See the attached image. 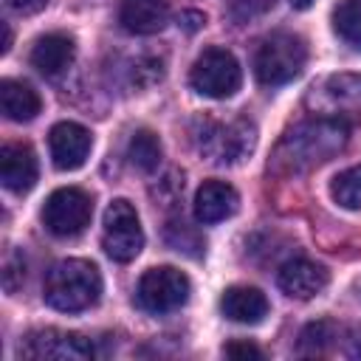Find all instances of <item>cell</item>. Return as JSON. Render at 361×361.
<instances>
[{
    "label": "cell",
    "mask_w": 361,
    "mask_h": 361,
    "mask_svg": "<svg viewBox=\"0 0 361 361\" xmlns=\"http://www.w3.org/2000/svg\"><path fill=\"white\" fill-rule=\"evenodd\" d=\"M350 138V124L336 116L307 118L290 127L271 155V172L276 175H302L344 149Z\"/></svg>",
    "instance_id": "6da1fadb"
},
{
    "label": "cell",
    "mask_w": 361,
    "mask_h": 361,
    "mask_svg": "<svg viewBox=\"0 0 361 361\" xmlns=\"http://www.w3.org/2000/svg\"><path fill=\"white\" fill-rule=\"evenodd\" d=\"M102 274L87 259H62L51 265L42 285V299L59 313H79L99 302Z\"/></svg>",
    "instance_id": "7a4b0ae2"
},
{
    "label": "cell",
    "mask_w": 361,
    "mask_h": 361,
    "mask_svg": "<svg viewBox=\"0 0 361 361\" xmlns=\"http://www.w3.org/2000/svg\"><path fill=\"white\" fill-rule=\"evenodd\" d=\"M192 141L197 152L217 164V166H234L245 161L257 147V127L248 118H197L192 124Z\"/></svg>",
    "instance_id": "3957f363"
},
{
    "label": "cell",
    "mask_w": 361,
    "mask_h": 361,
    "mask_svg": "<svg viewBox=\"0 0 361 361\" xmlns=\"http://www.w3.org/2000/svg\"><path fill=\"white\" fill-rule=\"evenodd\" d=\"M307 62V45L299 34L276 31L265 37L254 54V73L262 85H285L302 73Z\"/></svg>",
    "instance_id": "277c9868"
},
{
    "label": "cell",
    "mask_w": 361,
    "mask_h": 361,
    "mask_svg": "<svg viewBox=\"0 0 361 361\" xmlns=\"http://www.w3.org/2000/svg\"><path fill=\"white\" fill-rule=\"evenodd\" d=\"M189 293H192V282L183 271L172 265H158V268L144 271V276L138 279L135 302L141 310L161 316V313H172L183 307L189 302Z\"/></svg>",
    "instance_id": "5b68a950"
},
{
    "label": "cell",
    "mask_w": 361,
    "mask_h": 361,
    "mask_svg": "<svg viewBox=\"0 0 361 361\" xmlns=\"http://www.w3.org/2000/svg\"><path fill=\"white\" fill-rule=\"evenodd\" d=\"M189 85L209 99H228L240 90L243 85V68L237 56L226 48H206L192 71H189Z\"/></svg>",
    "instance_id": "8992f818"
},
{
    "label": "cell",
    "mask_w": 361,
    "mask_h": 361,
    "mask_svg": "<svg viewBox=\"0 0 361 361\" xmlns=\"http://www.w3.org/2000/svg\"><path fill=\"white\" fill-rule=\"evenodd\" d=\"M93 217V197L79 186H62L48 195L42 206V226L54 237H76L90 226Z\"/></svg>",
    "instance_id": "52a82bcc"
},
{
    "label": "cell",
    "mask_w": 361,
    "mask_h": 361,
    "mask_svg": "<svg viewBox=\"0 0 361 361\" xmlns=\"http://www.w3.org/2000/svg\"><path fill=\"white\" fill-rule=\"evenodd\" d=\"M102 245L110 259L130 262L144 248V228L138 220V212L130 200L116 197L104 212V228H102Z\"/></svg>",
    "instance_id": "ba28073f"
},
{
    "label": "cell",
    "mask_w": 361,
    "mask_h": 361,
    "mask_svg": "<svg viewBox=\"0 0 361 361\" xmlns=\"http://www.w3.org/2000/svg\"><path fill=\"white\" fill-rule=\"evenodd\" d=\"M20 355L34 358V361H42V358L45 361H87V358H93V344H90V338H85L79 333L45 327V330H34L23 338Z\"/></svg>",
    "instance_id": "9c48e42d"
},
{
    "label": "cell",
    "mask_w": 361,
    "mask_h": 361,
    "mask_svg": "<svg viewBox=\"0 0 361 361\" xmlns=\"http://www.w3.org/2000/svg\"><path fill=\"white\" fill-rule=\"evenodd\" d=\"M93 147V135L87 127L76 124V121H59L51 127L48 133V149H51V161L56 169L62 172H73L79 169Z\"/></svg>",
    "instance_id": "30bf717a"
},
{
    "label": "cell",
    "mask_w": 361,
    "mask_h": 361,
    "mask_svg": "<svg viewBox=\"0 0 361 361\" xmlns=\"http://www.w3.org/2000/svg\"><path fill=\"white\" fill-rule=\"evenodd\" d=\"M327 282H330L327 268L313 259H305V257L288 259L276 274L279 290L288 293L290 299H313L327 288Z\"/></svg>",
    "instance_id": "8fae6325"
},
{
    "label": "cell",
    "mask_w": 361,
    "mask_h": 361,
    "mask_svg": "<svg viewBox=\"0 0 361 361\" xmlns=\"http://www.w3.org/2000/svg\"><path fill=\"white\" fill-rule=\"evenodd\" d=\"M39 175L37 155L28 144H3L0 149V180L8 192L25 195L34 189Z\"/></svg>",
    "instance_id": "7c38bea8"
},
{
    "label": "cell",
    "mask_w": 361,
    "mask_h": 361,
    "mask_svg": "<svg viewBox=\"0 0 361 361\" xmlns=\"http://www.w3.org/2000/svg\"><path fill=\"white\" fill-rule=\"evenodd\" d=\"M28 59H31V65H34L42 76L54 79V76L65 73V71L73 65V59H76V42H73V37H68V34H62V31L45 34V37H39V39L34 42Z\"/></svg>",
    "instance_id": "4fadbf2b"
},
{
    "label": "cell",
    "mask_w": 361,
    "mask_h": 361,
    "mask_svg": "<svg viewBox=\"0 0 361 361\" xmlns=\"http://www.w3.org/2000/svg\"><path fill=\"white\" fill-rule=\"evenodd\" d=\"M240 209V195L226 180H203L195 192V217L206 226L231 217Z\"/></svg>",
    "instance_id": "5bb4252c"
},
{
    "label": "cell",
    "mask_w": 361,
    "mask_h": 361,
    "mask_svg": "<svg viewBox=\"0 0 361 361\" xmlns=\"http://www.w3.org/2000/svg\"><path fill=\"white\" fill-rule=\"evenodd\" d=\"M118 23L130 34H158L169 23V0H121Z\"/></svg>",
    "instance_id": "9a60e30c"
},
{
    "label": "cell",
    "mask_w": 361,
    "mask_h": 361,
    "mask_svg": "<svg viewBox=\"0 0 361 361\" xmlns=\"http://www.w3.org/2000/svg\"><path fill=\"white\" fill-rule=\"evenodd\" d=\"M220 310L226 319H231L237 324H257L268 316V299L259 288L234 285L220 296Z\"/></svg>",
    "instance_id": "2e32d148"
},
{
    "label": "cell",
    "mask_w": 361,
    "mask_h": 361,
    "mask_svg": "<svg viewBox=\"0 0 361 361\" xmlns=\"http://www.w3.org/2000/svg\"><path fill=\"white\" fill-rule=\"evenodd\" d=\"M0 107H3V116L11 118V121H31L39 116L42 110V99L39 93L28 85V82H20V79H3L0 82Z\"/></svg>",
    "instance_id": "e0dca14e"
},
{
    "label": "cell",
    "mask_w": 361,
    "mask_h": 361,
    "mask_svg": "<svg viewBox=\"0 0 361 361\" xmlns=\"http://www.w3.org/2000/svg\"><path fill=\"white\" fill-rule=\"evenodd\" d=\"M121 79L130 90H144V87H152L155 82L164 79V56H155V54H141V56H133L121 65Z\"/></svg>",
    "instance_id": "ac0fdd59"
},
{
    "label": "cell",
    "mask_w": 361,
    "mask_h": 361,
    "mask_svg": "<svg viewBox=\"0 0 361 361\" xmlns=\"http://www.w3.org/2000/svg\"><path fill=\"white\" fill-rule=\"evenodd\" d=\"M322 90L333 107H361V73H333Z\"/></svg>",
    "instance_id": "d6986e66"
},
{
    "label": "cell",
    "mask_w": 361,
    "mask_h": 361,
    "mask_svg": "<svg viewBox=\"0 0 361 361\" xmlns=\"http://www.w3.org/2000/svg\"><path fill=\"white\" fill-rule=\"evenodd\" d=\"M127 158L133 166H138L141 172H155L161 164V141L152 130H138L130 138V149Z\"/></svg>",
    "instance_id": "ffe728a7"
},
{
    "label": "cell",
    "mask_w": 361,
    "mask_h": 361,
    "mask_svg": "<svg viewBox=\"0 0 361 361\" xmlns=\"http://www.w3.org/2000/svg\"><path fill=\"white\" fill-rule=\"evenodd\" d=\"M330 195L341 209L358 212L361 209V164L338 172L330 183Z\"/></svg>",
    "instance_id": "44dd1931"
},
{
    "label": "cell",
    "mask_w": 361,
    "mask_h": 361,
    "mask_svg": "<svg viewBox=\"0 0 361 361\" xmlns=\"http://www.w3.org/2000/svg\"><path fill=\"white\" fill-rule=\"evenodd\" d=\"M336 338H338V327L333 322H327V319L313 322L299 336V353L302 355H322Z\"/></svg>",
    "instance_id": "7402d4cb"
},
{
    "label": "cell",
    "mask_w": 361,
    "mask_h": 361,
    "mask_svg": "<svg viewBox=\"0 0 361 361\" xmlns=\"http://www.w3.org/2000/svg\"><path fill=\"white\" fill-rule=\"evenodd\" d=\"M333 28L336 34L361 51V6L355 3H341L336 11H333Z\"/></svg>",
    "instance_id": "603a6c76"
},
{
    "label": "cell",
    "mask_w": 361,
    "mask_h": 361,
    "mask_svg": "<svg viewBox=\"0 0 361 361\" xmlns=\"http://www.w3.org/2000/svg\"><path fill=\"white\" fill-rule=\"evenodd\" d=\"M25 279V259L17 248H8L6 251V259H3V288L8 293H14Z\"/></svg>",
    "instance_id": "cb8c5ba5"
},
{
    "label": "cell",
    "mask_w": 361,
    "mask_h": 361,
    "mask_svg": "<svg viewBox=\"0 0 361 361\" xmlns=\"http://www.w3.org/2000/svg\"><path fill=\"white\" fill-rule=\"evenodd\" d=\"M274 6V0H228V14L234 23H248L259 14H265Z\"/></svg>",
    "instance_id": "d4e9b609"
},
{
    "label": "cell",
    "mask_w": 361,
    "mask_h": 361,
    "mask_svg": "<svg viewBox=\"0 0 361 361\" xmlns=\"http://www.w3.org/2000/svg\"><path fill=\"white\" fill-rule=\"evenodd\" d=\"M223 353L228 358H262V350L251 341H231V344L223 347Z\"/></svg>",
    "instance_id": "484cf974"
},
{
    "label": "cell",
    "mask_w": 361,
    "mask_h": 361,
    "mask_svg": "<svg viewBox=\"0 0 361 361\" xmlns=\"http://www.w3.org/2000/svg\"><path fill=\"white\" fill-rule=\"evenodd\" d=\"M178 25H180L186 34H195L197 28L206 25V14H203V11H183V14L178 17Z\"/></svg>",
    "instance_id": "4316f807"
},
{
    "label": "cell",
    "mask_w": 361,
    "mask_h": 361,
    "mask_svg": "<svg viewBox=\"0 0 361 361\" xmlns=\"http://www.w3.org/2000/svg\"><path fill=\"white\" fill-rule=\"evenodd\" d=\"M8 8H14L17 14H37L48 6V0H6Z\"/></svg>",
    "instance_id": "83f0119b"
},
{
    "label": "cell",
    "mask_w": 361,
    "mask_h": 361,
    "mask_svg": "<svg viewBox=\"0 0 361 361\" xmlns=\"http://www.w3.org/2000/svg\"><path fill=\"white\" fill-rule=\"evenodd\" d=\"M347 355L350 358H361V324L358 327H353L350 330V336H347Z\"/></svg>",
    "instance_id": "f1b7e54d"
},
{
    "label": "cell",
    "mask_w": 361,
    "mask_h": 361,
    "mask_svg": "<svg viewBox=\"0 0 361 361\" xmlns=\"http://www.w3.org/2000/svg\"><path fill=\"white\" fill-rule=\"evenodd\" d=\"M11 48V28H8V23H3V54Z\"/></svg>",
    "instance_id": "f546056e"
},
{
    "label": "cell",
    "mask_w": 361,
    "mask_h": 361,
    "mask_svg": "<svg viewBox=\"0 0 361 361\" xmlns=\"http://www.w3.org/2000/svg\"><path fill=\"white\" fill-rule=\"evenodd\" d=\"M290 6H293V8H299V11H305V8H310V6H313V0H290Z\"/></svg>",
    "instance_id": "4dcf8cb0"
},
{
    "label": "cell",
    "mask_w": 361,
    "mask_h": 361,
    "mask_svg": "<svg viewBox=\"0 0 361 361\" xmlns=\"http://www.w3.org/2000/svg\"><path fill=\"white\" fill-rule=\"evenodd\" d=\"M355 6H361V0H355Z\"/></svg>",
    "instance_id": "1f68e13d"
}]
</instances>
